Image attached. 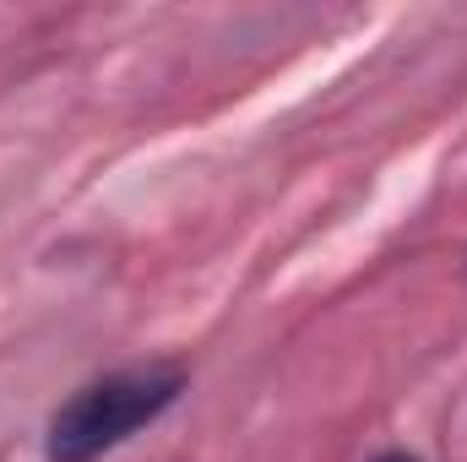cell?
Returning <instances> with one entry per match:
<instances>
[{
  "label": "cell",
  "instance_id": "obj_1",
  "mask_svg": "<svg viewBox=\"0 0 467 462\" xmlns=\"http://www.w3.org/2000/svg\"><path fill=\"white\" fill-rule=\"evenodd\" d=\"M180 392H185V370L174 364L109 370L77 386L49 419V462H99L119 441H130L141 425H152Z\"/></svg>",
  "mask_w": 467,
  "mask_h": 462
},
{
  "label": "cell",
  "instance_id": "obj_2",
  "mask_svg": "<svg viewBox=\"0 0 467 462\" xmlns=\"http://www.w3.org/2000/svg\"><path fill=\"white\" fill-rule=\"evenodd\" d=\"M375 462H419V457H408V452H386V457H375Z\"/></svg>",
  "mask_w": 467,
  "mask_h": 462
}]
</instances>
